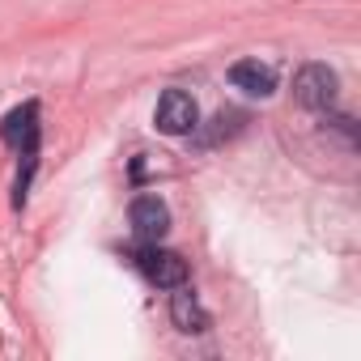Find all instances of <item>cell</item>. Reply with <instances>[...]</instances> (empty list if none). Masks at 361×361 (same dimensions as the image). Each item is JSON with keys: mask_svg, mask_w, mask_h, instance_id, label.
<instances>
[{"mask_svg": "<svg viewBox=\"0 0 361 361\" xmlns=\"http://www.w3.org/2000/svg\"><path fill=\"white\" fill-rule=\"evenodd\" d=\"M153 123H157V132H166V136H188V132H196V123H200L196 98L183 94V90H166V94L157 98Z\"/></svg>", "mask_w": 361, "mask_h": 361, "instance_id": "cell-1", "label": "cell"}, {"mask_svg": "<svg viewBox=\"0 0 361 361\" xmlns=\"http://www.w3.org/2000/svg\"><path fill=\"white\" fill-rule=\"evenodd\" d=\"M136 268H140L153 285H161V289L188 285V259H183V255H174V251H161L157 243H149V247L136 251Z\"/></svg>", "mask_w": 361, "mask_h": 361, "instance_id": "cell-2", "label": "cell"}, {"mask_svg": "<svg viewBox=\"0 0 361 361\" xmlns=\"http://www.w3.org/2000/svg\"><path fill=\"white\" fill-rule=\"evenodd\" d=\"M336 90H340V81H336V73L327 64H302L298 77H293V94L310 111H327L336 102Z\"/></svg>", "mask_w": 361, "mask_h": 361, "instance_id": "cell-3", "label": "cell"}, {"mask_svg": "<svg viewBox=\"0 0 361 361\" xmlns=\"http://www.w3.org/2000/svg\"><path fill=\"white\" fill-rule=\"evenodd\" d=\"M0 136L13 149H22V157H35L39 153V102H22L18 111H9L5 123H0Z\"/></svg>", "mask_w": 361, "mask_h": 361, "instance_id": "cell-4", "label": "cell"}, {"mask_svg": "<svg viewBox=\"0 0 361 361\" xmlns=\"http://www.w3.org/2000/svg\"><path fill=\"white\" fill-rule=\"evenodd\" d=\"M128 217H132L136 238H145V243H157V238H166V230H170V209H166L157 196H136Z\"/></svg>", "mask_w": 361, "mask_h": 361, "instance_id": "cell-5", "label": "cell"}, {"mask_svg": "<svg viewBox=\"0 0 361 361\" xmlns=\"http://www.w3.org/2000/svg\"><path fill=\"white\" fill-rule=\"evenodd\" d=\"M230 81H234V90H243L251 98H272L276 94V73L259 60H238L230 68Z\"/></svg>", "mask_w": 361, "mask_h": 361, "instance_id": "cell-6", "label": "cell"}, {"mask_svg": "<svg viewBox=\"0 0 361 361\" xmlns=\"http://www.w3.org/2000/svg\"><path fill=\"white\" fill-rule=\"evenodd\" d=\"M170 319H174V327L178 331H188V336H200V331H209V310L196 302V293L192 289H183L178 285V293L170 298Z\"/></svg>", "mask_w": 361, "mask_h": 361, "instance_id": "cell-7", "label": "cell"}]
</instances>
